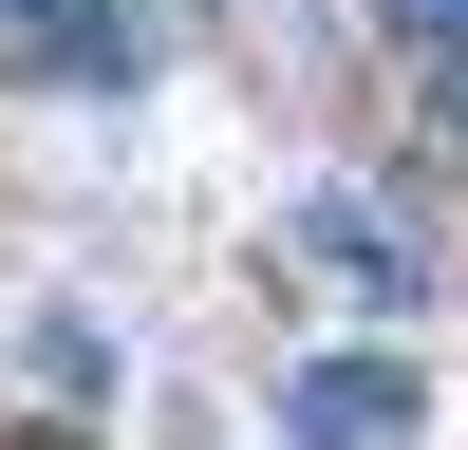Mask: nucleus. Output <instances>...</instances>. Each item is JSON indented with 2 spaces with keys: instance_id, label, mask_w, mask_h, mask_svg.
I'll return each mask as SVG.
<instances>
[{
  "instance_id": "obj_2",
  "label": "nucleus",
  "mask_w": 468,
  "mask_h": 450,
  "mask_svg": "<svg viewBox=\"0 0 468 450\" xmlns=\"http://www.w3.org/2000/svg\"><path fill=\"white\" fill-rule=\"evenodd\" d=\"M300 262H319L337 300H412V244H394V207H356V188H300Z\"/></svg>"
},
{
  "instance_id": "obj_3",
  "label": "nucleus",
  "mask_w": 468,
  "mask_h": 450,
  "mask_svg": "<svg viewBox=\"0 0 468 450\" xmlns=\"http://www.w3.org/2000/svg\"><path fill=\"white\" fill-rule=\"evenodd\" d=\"M412 94H431V132L468 150V38H431V57H412Z\"/></svg>"
},
{
  "instance_id": "obj_1",
  "label": "nucleus",
  "mask_w": 468,
  "mask_h": 450,
  "mask_svg": "<svg viewBox=\"0 0 468 450\" xmlns=\"http://www.w3.org/2000/svg\"><path fill=\"white\" fill-rule=\"evenodd\" d=\"M412 357H300L282 375V450H412Z\"/></svg>"
}]
</instances>
